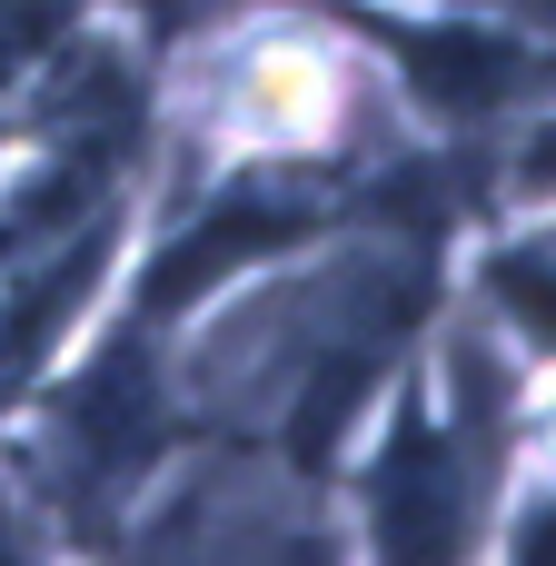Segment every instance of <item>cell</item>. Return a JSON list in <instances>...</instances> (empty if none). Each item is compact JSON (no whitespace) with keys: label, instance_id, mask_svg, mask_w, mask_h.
<instances>
[{"label":"cell","instance_id":"1","mask_svg":"<svg viewBox=\"0 0 556 566\" xmlns=\"http://www.w3.org/2000/svg\"><path fill=\"white\" fill-rule=\"evenodd\" d=\"M159 438H169V398H159V378H149V348L129 338V348H109V358L60 398V418H50V468H60L70 497H119V488L159 458Z\"/></svg>","mask_w":556,"mask_h":566},{"label":"cell","instance_id":"2","mask_svg":"<svg viewBox=\"0 0 556 566\" xmlns=\"http://www.w3.org/2000/svg\"><path fill=\"white\" fill-rule=\"evenodd\" d=\"M318 229V199L308 189H289V179H259V189H229V199H209L179 239H169V259L149 269V289H139V308L159 318V308H179V298H199V289H219L229 269H249V259H279V249H298Z\"/></svg>","mask_w":556,"mask_h":566},{"label":"cell","instance_id":"3","mask_svg":"<svg viewBox=\"0 0 556 566\" xmlns=\"http://www.w3.org/2000/svg\"><path fill=\"white\" fill-rule=\"evenodd\" d=\"M109 209H80L70 229H40L30 249V269L10 279V298H0V408L50 368V348H60V328L90 308V289H99V269H109Z\"/></svg>","mask_w":556,"mask_h":566},{"label":"cell","instance_id":"4","mask_svg":"<svg viewBox=\"0 0 556 566\" xmlns=\"http://www.w3.org/2000/svg\"><path fill=\"white\" fill-rule=\"evenodd\" d=\"M368 507H378V547L388 557H458L468 547V448L428 408H408L388 458H378V478H368Z\"/></svg>","mask_w":556,"mask_h":566},{"label":"cell","instance_id":"5","mask_svg":"<svg viewBox=\"0 0 556 566\" xmlns=\"http://www.w3.org/2000/svg\"><path fill=\"white\" fill-rule=\"evenodd\" d=\"M388 50L408 60V80L438 109H497L517 90V40H497V30H428V40L388 30Z\"/></svg>","mask_w":556,"mask_h":566},{"label":"cell","instance_id":"6","mask_svg":"<svg viewBox=\"0 0 556 566\" xmlns=\"http://www.w3.org/2000/svg\"><path fill=\"white\" fill-rule=\"evenodd\" d=\"M229 90L249 99V119H259L269 139H308V129L328 119V109H318V99H328V70H318L308 50H289V40H269V50H259Z\"/></svg>","mask_w":556,"mask_h":566},{"label":"cell","instance_id":"7","mask_svg":"<svg viewBox=\"0 0 556 566\" xmlns=\"http://www.w3.org/2000/svg\"><path fill=\"white\" fill-rule=\"evenodd\" d=\"M497 298H507V318H517L527 338L556 348V249H507V259H497Z\"/></svg>","mask_w":556,"mask_h":566},{"label":"cell","instance_id":"8","mask_svg":"<svg viewBox=\"0 0 556 566\" xmlns=\"http://www.w3.org/2000/svg\"><path fill=\"white\" fill-rule=\"evenodd\" d=\"M527 169H537V179H556V129L537 139V159H527Z\"/></svg>","mask_w":556,"mask_h":566},{"label":"cell","instance_id":"9","mask_svg":"<svg viewBox=\"0 0 556 566\" xmlns=\"http://www.w3.org/2000/svg\"><path fill=\"white\" fill-rule=\"evenodd\" d=\"M0 547H20V527H0Z\"/></svg>","mask_w":556,"mask_h":566}]
</instances>
